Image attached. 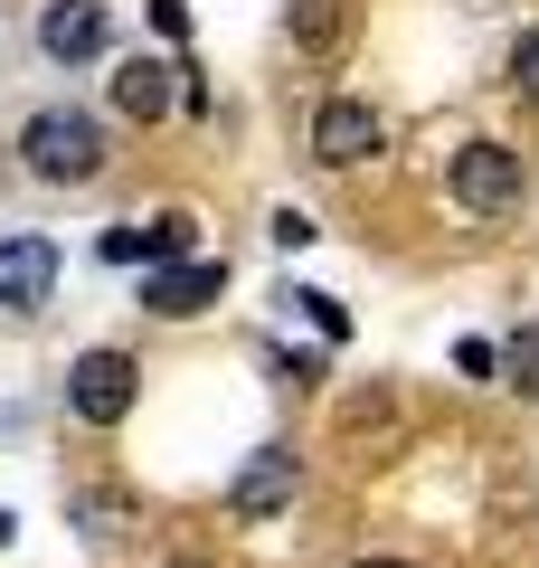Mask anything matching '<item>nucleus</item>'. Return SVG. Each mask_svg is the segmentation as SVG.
Wrapping results in <instances>:
<instances>
[{
    "label": "nucleus",
    "instance_id": "4468645a",
    "mask_svg": "<svg viewBox=\"0 0 539 568\" xmlns=\"http://www.w3.org/2000/svg\"><path fill=\"white\" fill-rule=\"evenodd\" d=\"M501 361H511V379L539 398V332H511V351H501Z\"/></svg>",
    "mask_w": 539,
    "mask_h": 568
},
{
    "label": "nucleus",
    "instance_id": "2eb2a0df",
    "mask_svg": "<svg viewBox=\"0 0 539 568\" xmlns=\"http://www.w3.org/2000/svg\"><path fill=\"white\" fill-rule=\"evenodd\" d=\"M511 85H520V95H539V29H520V39H511Z\"/></svg>",
    "mask_w": 539,
    "mask_h": 568
},
{
    "label": "nucleus",
    "instance_id": "7ed1b4c3",
    "mask_svg": "<svg viewBox=\"0 0 539 568\" xmlns=\"http://www.w3.org/2000/svg\"><path fill=\"white\" fill-rule=\"evenodd\" d=\"M142 398V369L123 361V351H85L77 369H67V407H77L85 426H123Z\"/></svg>",
    "mask_w": 539,
    "mask_h": 568
},
{
    "label": "nucleus",
    "instance_id": "dca6fc26",
    "mask_svg": "<svg viewBox=\"0 0 539 568\" xmlns=\"http://www.w3.org/2000/svg\"><path fill=\"white\" fill-rule=\"evenodd\" d=\"M265 237H275V246H313V237H322V227H313V219H303V209H275V227H265Z\"/></svg>",
    "mask_w": 539,
    "mask_h": 568
},
{
    "label": "nucleus",
    "instance_id": "20e7f679",
    "mask_svg": "<svg viewBox=\"0 0 539 568\" xmlns=\"http://www.w3.org/2000/svg\"><path fill=\"white\" fill-rule=\"evenodd\" d=\"M227 294V265L218 256H180V265H142V304L161 313V323H190V313H209Z\"/></svg>",
    "mask_w": 539,
    "mask_h": 568
},
{
    "label": "nucleus",
    "instance_id": "423d86ee",
    "mask_svg": "<svg viewBox=\"0 0 539 568\" xmlns=\"http://www.w3.org/2000/svg\"><path fill=\"white\" fill-rule=\"evenodd\" d=\"M48 294H58V246L48 237H0V313H39Z\"/></svg>",
    "mask_w": 539,
    "mask_h": 568
},
{
    "label": "nucleus",
    "instance_id": "6e6552de",
    "mask_svg": "<svg viewBox=\"0 0 539 568\" xmlns=\"http://www.w3.org/2000/svg\"><path fill=\"white\" fill-rule=\"evenodd\" d=\"M294 484H303L294 455H284V446H256V455H246V474L227 484V511H237V521H265V511L294 503Z\"/></svg>",
    "mask_w": 539,
    "mask_h": 568
},
{
    "label": "nucleus",
    "instance_id": "aec40b11",
    "mask_svg": "<svg viewBox=\"0 0 539 568\" xmlns=\"http://www.w3.org/2000/svg\"><path fill=\"white\" fill-rule=\"evenodd\" d=\"M171 568H218V559H171Z\"/></svg>",
    "mask_w": 539,
    "mask_h": 568
},
{
    "label": "nucleus",
    "instance_id": "6ab92c4d",
    "mask_svg": "<svg viewBox=\"0 0 539 568\" xmlns=\"http://www.w3.org/2000/svg\"><path fill=\"white\" fill-rule=\"evenodd\" d=\"M350 568H407V559H350Z\"/></svg>",
    "mask_w": 539,
    "mask_h": 568
},
{
    "label": "nucleus",
    "instance_id": "0eeeda50",
    "mask_svg": "<svg viewBox=\"0 0 539 568\" xmlns=\"http://www.w3.org/2000/svg\"><path fill=\"white\" fill-rule=\"evenodd\" d=\"M104 39H114L104 0H48V10H39V48H48L58 67H85V58H104Z\"/></svg>",
    "mask_w": 539,
    "mask_h": 568
},
{
    "label": "nucleus",
    "instance_id": "9b49d317",
    "mask_svg": "<svg viewBox=\"0 0 539 568\" xmlns=\"http://www.w3.org/2000/svg\"><path fill=\"white\" fill-rule=\"evenodd\" d=\"M77 521H85V540H95V549H123L133 503H123V493H77Z\"/></svg>",
    "mask_w": 539,
    "mask_h": 568
},
{
    "label": "nucleus",
    "instance_id": "1a4fd4ad",
    "mask_svg": "<svg viewBox=\"0 0 539 568\" xmlns=\"http://www.w3.org/2000/svg\"><path fill=\"white\" fill-rule=\"evenodd\" d=\"M180 85H190V67H171V58H123V67H114V114L152 123V114H171V104H180Z\"/></svg>",
    "mask_w": 539,
    "mask_h": 568
},
{
    "label": "nucleus",
    "instance_id": "a211bd4d",
    "mask_svg": "<svg viewBox=\"0 0 539 568\" xmlns=\"http://www.w3.org/2000/svg\"><path fill=\"white\" fill-rule=\"evenodd\" d=\"M152 29L161 39H190V0H152Z\"/></svg>",
    "mask_w": 539,
    "mask_h": 568
},
{
    "label": "nucleus",
    "instance_id": "f257e3e1",
    "mask_svg": "<svg viewBox=\"0 0 539 568\" xmlns=\"http://www.w3.org/2000/svg\"><path fill=\"white\" fill-rule=\"evenodd\" d=\"M20 162L39 171L48 190H85L104 171V123L85 114V104H39V114L20 123Z\"/></svg>",
    "mask_w": 539,
    "mask_h": 568
},
{
    "label": "nucleus",
    "instance_id": "f03ea898",
    "mask_svg": "<svg viewBox=\"0 0 539 568\" xmlns=\"http://www.w3.org/2000/svg\"><path fill=\"white\" fill-rule=\"evenodd\" d=\"M445 190H455L474 219H511L520 209V190H530V171H520V152L511 142H464L455 152V171H445Z\"/></svg>",
    "mask_w": 539,
    "mask_h": 568
},
{
    "label": "nucleus",
    "instance_id": "39448f33",
    "mask_svg": "<svg viewBox=\"0 0 539 568\" xmlns=\"http://www.w3.org/2000/svg\"><path fill=\"white\" fill-rule=\"evenodd\" d=\"M379 142H388V123L369 114L359 95H332V104L313 114V162H322V171H359Z\"/></svg>",
    "mask_w": 539,
    "mask_h": 568
},
{
    "label": "nucleus",
    "instance_id": "9d476101",
    "mask_svg": "<svg viewBox=\"0 0 539 568\" xmlns=\"http://www.w3.org/2000/svg\"><path fill=\"white\" fill-rule=\"evenodd\" d=\"M200 246V219L190 209H161V219H142V265H180Z\"/></svg>",
    "mask_w": 539,
    "mask_h": 568
},
{
    "label": "nucleus",
    "instance_id": "f3484780",
    "mask_svg": "<svg viewBox=\"0 0 539 568\" xmlns=\"http://www.w3.org/2000/svg\"><path fill=\"white\" fill-rule=\"evenodd\" d=\"M104 256H114V265H142V219H133V227H104Z\"/></svg>",
    "mask_w": 539,
    "mask_h": 568
},
{
    "label": "nucleus",
    "instance_id": "f8f14e48",
    "mask_svg": "<svg viewBox=\"0 0 539 568\" xmlns=\"http://www.w3.org/2000/svg\"><path fill=\"white\" fill-rule=\"evenodd\" d=\"M294 39L313 48V58H332L340 48V0H294Z\"/></svg>",
    "mask_w": 539,
    "mask_h": 568
},
{
    "label": "nucleus",
    "instance_id": "ddd939ff",
    "mask_svg": "<svg viewBox=\"0 0 539 568\" xmlns=\"http://www.w3.org/2000/svg\"><path fill=\"white\" fill-rule=\"evenodd\" d=\"M303 304V323L322 332V342H350V313H340V294H294Z\"/></svg>",
    "mask_w": 539,
    "mask_h": 568
}]
</instances>
